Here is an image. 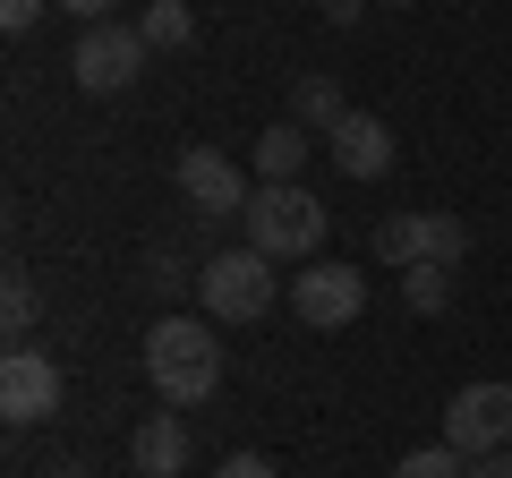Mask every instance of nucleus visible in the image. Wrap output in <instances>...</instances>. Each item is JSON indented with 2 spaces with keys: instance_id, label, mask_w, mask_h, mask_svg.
Instances as JSON below:
<instances>
[{
  "instance_id": "obj_1",
  "label": "nucleus",
  "mask_w": 512,
  "mask_h": 478,
  "mask_svg": "<svg viewBox=\"0 0 512 478\" xmlns=\"http://www.w3.org/2000/svg\"><path fill=\"white\" fill-rule=\"evenodd\" d=\"M146 376H154V393H163V410L214 402V385H222V325L214 316H163V325L146 333Z\"/></svg>"
},
{
  "instance_id": "obj_2",
  "label": "nucleus",
  "mask_w": 512,
  "mask_h": 478,
  "mask_svg": "<svg viewBox=\"0 0 512 478\" xmlns=\"http://www.w3.org/2000/svg\"><path fill=\"white\" fill-rule=\"evenodd\" d=\"M239 222H248V248L274 257V265H316V248H325V231H333L325 197L299 188V180H256V197H248Z\"/></svg>"
},
{
  "instance_id": "obj_3",
  "label": "nucleus",
  "mask_w": 512,
  "mask_h": 478,
  "mask_svg": "<svg viewBox=\"0 0 512 478\" xmlns=\"http://www.w3.org/2000/svg\"><path fill=\"white\" fill-rule=\"evenodd\" d=\"M197 299H205L214 325H265V308L282 299V274L256 248H222V257L197 265Z\"/></svg>"
},
{
  "instance_id": "obj_4",
  "label": "nucleus",
  "mask_w": 512,
  "mask_h": 478,
  "mask_svg": "<svg viewBox=\"0 0 512 478\" xmlns=\"http://www.w3.org/2000/svg\"><path fill=\"white\" fill-rule=\"evenodd\" d=\"M376 257L384 265H461L470 257V222L461 214H384L376 222Z\"/></svg>"
},
{
  "instance_id": "obj_5",
  "label": "nucleus",
  "mask_w": 512,
  "mask_h": 478,
  "mask_svg": "<svg viewBox=\"0 0 512 478\" xmlns=\"http://www.w3.org/2000/svg\"><path fill=\"white\" fill-rule=\"evenodd\" d=\"M146 60H154V43L137 35V26L103 18V26H86V35H77L69 69H77V86H86V94H120V86H137V77H146Z\"/></svg>"
},
{
  "instance_id": "obj_6",
  "label": "nucleus",
  "mask_w": 512,
  "mask_h": 478,
  "mask_svg": "<svg viewBox=\"0 0 512 478\" xmlns=\"http://www.w3.org/2000/svg\"><path fill=\"white\" fill-rule=\"evenodd\" d=\"M291 316H299V325H316V333L359 325V316H367V274H359V265L316 257L308 274H291Z\"/></svg>"
},
{
  "instance_id": "obj_7",
  "label": "nucleus",
  "mask_w": 512,
  "mask_h": 478,
  "mask_svg": "<svg viewBox=\"0 0 512 478\" xmlns=\"http://www.w3.org/2000/svg\"><path fill=\"white\" fill-rule=\"evenodd\" d=\"M444 444L461 461H487L512 444V385H461L453 410H444Z\"/></svg>"
},
{
  "instance_id": "obj_8",
  "label": "nucleus",
  "mask_w": 512,
  "mask_h": 478,
  "mask_svg": "<svg viewBox=\"0 0 512 478\" xmlns=\"http://www.w3.org/2000/svg\"><path fill=\"white\" fill-rule=\"evenodd\" d=\"M60 410V359L35 342H9L0 350V419L26 427V419H52Z\"/></svg>"
},
{
  "instance_id": "obj_9",
  "label": "nucleus",
  "mask_w": 512,
  "mask_h": 478,
  "mask_svg": "<svg viewBox=\"0 0 512 478\" xmlns=\"http://www.w3.org/2000/svg\"><path fill=\"white\" fill-rule=\"evenodd\" d=\"M180 197L197 205L205 222H231V214H248L256 188H248V171H239L222 146H188V154H180Z\"/></svg>"
},
{
  "instance_id": "obj_10",
  "label": "nucleus",
  "mask_w": 512,
  "mask_h": 478,
  "mask_svg": "<svg viewBox=\"0 0 512 478\" xmlns=\"http://www.w3.org/2000/svg\"><path fill=\"white\" fill-rule=\"evenodd\" d=\"M325 154H333L342 180H384V171H393V129H384L376 111H350L342 129L325 137Z\"/></svg>"
},
{
  "instance_id": "obj_11",
  "label": "nucleus",
  "mask_w": 512,
  "mask_h": 478,
  "mask_svg": "<svg viewBox=\"0 0 512 478\" xmlns=\"http://www.w3.org/2000/svg\"><path fill=\"white\" fill-rule=\"evenodd\" d=\"M128 461H137V478H180V470H188V427H180V410H154V419H137Z\"/></svg>"
},
{
  "instance_id": "obj_12",
  "label": "nucleus",
  "mask_w": 512,
  "mask_h": 478,
  "mask_svg": "<svg viewBox=\"0 0 512 478\" xmlns=\"http://www.w3.org/2000/svg\"><path fill=\"white\" fill-rule=\"evenodd\" d=\"M308 154H316V137L299 129V120H274V129L256 137V180H299Z\"/></svg>"
},
{
  "instance_id": "obj_13",
  "label": "nucleus",
  "mask_w": 512,
  "mask_h": 478,
  "mask_svg": "<svg viewBox=\"0 0 512 478\" xmlns=\"http://www.w3.org/2000/svg\"><path fill=\"white\" fill-rule=\"evenodd\" d=\"M291 111H299V129H308V137H333V129L350 120V103H342V86H333V77H299Z\"/></svg>"
},
{
  "instance_id": "obj_14",
  "label": "nucleus",
  "mask_w": 512,
  "mask_h": 478,
  "mask_svg": "<svg viewBox=\"0 0 512 478\" xmlns=\"http://www.w3.org/2000/svg\"><path fill=\"white\" fill-rule=\"evenodd\" d=\"M137 35H146L154 52H188V43H197V9H188V0H146Z\"/></svg>"
},
{
  "instance_id": "obj_15",
  "label": "nucleus",
  "mask_w": 512,
  "mask_h": 478,
  "mask_svg": "<svg viewBox=\"0 0 512 478\" xmlns=\"http://www.w3.org/2000/svg\"><path fill=\"white\" fill-rule=\"evenodd\" d=\"M402 299H410V316H444V299H453V265H410Z\"/></svg>"
},
{
  "instance_id": "obj_16",
  "label": "nucleus",
  "mask_w": 512,
  "mask_h": 478,
  "mask_svg": "<svg viewBox=\"0 0 512 478\" xmlns=\"http://www.w3.org/2000/svg\"><path fill=\"white\" fill-rule=\"evenodd\" d=\"M393 478H470V461H461L453 444H419V453L393 461Z\"/></svg>"
},
{
  "instance_id": "obj_17",
  "label": "nucleus",
  "mask_w": 512,
  "mask_h": 478,
  "mask_svg": "<svg viewBox=\"0 0 512 478\" xmlns=\"http://www.w3.org/2000/svg\"><path fill=\"white\" fill-rule=\"evenodd\" d=\"M35 316H43V291H35V274H9V291H0V325H9V333L26 342V325H35Z\"/></svg>"
},
{
  "instance_id": "obj_18",
  "label": "nucleus",
  "mask_w": 512,
  "mask_h": 478,
  "mask_svg": "<svg viewBox=\"0 0 512 478\" xmlns=\"http://www.w3.org/2000/svg\"><path fill=\"white\" fill-rule=\"evenodd\" d=\"M146 282H154V291H188V274H180V257H171V248H154V257H146Z\"/></svg>"
},
{
  "instance_id": "obj_19",
  "label": "nucleus",
  "mask_w": 512,
  "mask_h": 478,
  "mask_svg": "<svg viewBox=\"0 0 512 478\" xmlns=\"http://www.w3.org/2000/svg\"><path fill=\"white\" fill-rule=\"evenodd\" d=\"M43 9H52V0H0V26H9V35H26Z\"/></svg>"
},
{
  "instance_id": "obj_20",
  "label": "nucleus",
  "mask_w": 512,
  "mask_h": 478,
  "mask_svg": "<svg viewBox=\"0 0 512 478\" xmlns=\"http://www.w3.org/2000/svg\"><path fill=\"white\" fill-rule=\"evenodd\" d=\"M214 478H282V470H274V461H265V453H231V461H222Z\"/></svg>"
},
{
  "instance_id": "obj_21",
  "label": "nucleus",
  "mask_w": 512,
  "mask_h": 478,
  "mask_svg": "<svg viewBox=\"0 0 512 478\" xmlns=\"http://www.w3.org/2000/svg\"><path fill=\"white\" fill-rule=\"evenodd\" d=\"M52 9H69L77 26H103V18H111V0H52Z\"/></svg>"
},
{
  "instance_id": "obj_22",
  "label": "nucleus",
  "mask_w": 512,
  "mask_h": 478,
  "mask_svg": "<svg viewBox=\"0 0 512 478\" xmlns=\"http://www.w3.org/2000/svg\"><path fill=\"white\" fill-rule=\"evenodd\" d=\"M470 478H512V444H504V453H487V461H470Z\"/></svg>"
},
{
  "instance_id": "obj_23",
  "label": "nucleus",
  "mask_w": 512,
  "mask_h": 478,
  "mask_svg": "<svg viewBox=\"0 0 512 478\" xmlns=\"http://www.w3.org/2000/svg\"><path fill=\"white\" fill-rule=\"evenodd\" d=\"M359 9H367V0H325V18H333V26H359Z\"/></svg>"
},
{
  "instance_id": "obj_24",
  "label": "nucleus",
  "mask_w": 512,
  "mask_h": 478,
  "mask_svg": "<svg viewBox=\"0 0 512 478\" xmlns=\"http://www.w3.org/2000/svg\"><path fill=\"white\" fill-rule=\"evenodd\" d=\"M52 478H94V470H86V461H60V470H52Z\"/></svg>"
},
{
  "instance_id": "obj_25",
  "label": "nucleus",
  "mask_w": 512,
  "mask_h": 478,
  "mask_svg": "<svg viewBox=\"0 0 512 478\" xmlns=\"http://www.w3.org/2000/svg\"><path fill=\"white\" fill-rule=\"evenodd\" d=\"M384 9H410V0H384Z\"/></svg>"
},
{
  "instance_id": "obj_26",
  "label": "nucleus",
  "mask_w": 512,
  "mask_h": 478,
  "mask_svg": "<svg viewBox=\"0 0 512 478\" xmlns=\"http://www.w3.org/2000/svg\"><path fill=\"white\" fill-rule=\"evenodd\" d=\"M316 9H325V0H316Z\"/></svg>"
}]
</instances>
